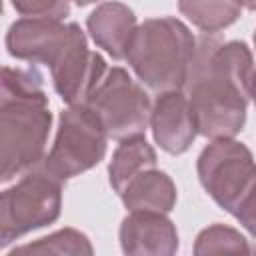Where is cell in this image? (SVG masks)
<instances>
[{"instance_id": "obj_14", "label": "cell", "mask_w": 256, "mask_h": 256, "mask_svg": "<svg viewBox=\"0 0 256 256\" xmlns=\"http://www.w3.org/2000/svg\"><path fill=\"white\" fill-rule=\"evenodd\" d=\"M156 152L154 148L146 142L144 136H136V138H126L120 140L118 148L112 154V160L108 164V178H110V186L114 188V192L120 196L124 192V188L142 172L156 168Z\"/></svg>"}, {"instance_id": "obj_5", "label": "cell", "mask_w": 256, "mask_h": 256, "mask_svg": "<svg viewBox=\"0 0 256 256\" xmlns=\"http://www.w3.org/2000/svg\"><path fill=\"white\" fill-rule=\"evenodd\" d=\"M106 132L86 104L68 106L60 112L58 132L42 168L66 182L100 164L106 156Z\"/></svg>"}, {"instance_id": "obj_6", "label": "cell", "mask_w": 256, "mask_h": 256, "mask_svg": "<svg viewBox=\"0 0 256 256\" xmlns=\"http://www.w3.org/2000/svg\"><path fill=\"white\" fill-rule=\"evenodd\" d=\"M98 118L106 136L126 140L144 136L150 126L152 104L148 92L120 66L106 70L94 92L84 102Z\"/></svg>"}, {"instance_id": "obj_8", "label": "cell", "mask_w": 256, "mask_h": 256, "mask_svg": "<svg viewBox=\"0 0 256 256\" xmlns=\"http://www.w3.org/2000/svg\"><path fill=\"white\" fill-rule=\"evenodd\" d=\"M82 34V28L74 22L48 18H20L10 24L6 32L8 54L28 64H44L50 70L66 56L70 46Z\"/></svg>"}, {"instance_id": "obj_4", "label": "cell", "mask_w": 256, "mask_h": 256, "mask_svg": "<svg viewBox=\"0 0 256 256\" xmlns=\"http://www.w3.org/2000/svg\"><path fill=\"white\" fill-rule=\"evenodd\" d=\"M62 182L44 168L30 170L0 196V246L58 220Z\"/></svg>"}, {"instance_id": "obj_12", "label": "cell", "mask_w": 256, "mask_h": 256, "mask_svg": "<svg viewBox=\"0 0 256 256\" xmlns=\"http://www.w3.org/2000/svg\"><path fill=\"white\" fill-rule=\"evenodd\" d=\"M136 26V14L122 2H102L86 20V28L94 44L114 60L126 58Z\"/></svg>"}, {"instance_id": "obj_16", "label": "cell", "mask_w": 256, "mask_h": 256, "mask_svg": "<svg viewBox=\"0 0 256 256\" xmlns=\"http://www.w3.org/2000/svg\"><path fill=\"white\" fill-rule=\"evenodd\" d=\"M16 254H94V248L86 234L74 228H62L58 232H52L44 238H38L30 244L16 246L10 256Z\"/></svg>"}, {"instance_id": "obj_3", "label": "cell", "mask_w": 256, "mask_h": 256, "mask_svg": "<svg viewBox=\"0 0 256 256\" xmlns=\"http://www.w3.org/2000/svg\"><path fill=\"white\" fill-rule=\"evenodd\" d=\"M198 42L190 28L174 18H150L136 26L126 62L148 90L162 94L184 90Z\"/></svg>"}, {"instance_id": "obj_9", "label": "cell", "mask_w": 256, "mask_h": 256, "mask_svg": "<svg viewBox=\"0 0 256 256\" xmlns=\"http://www.w3.org/2000/svg\"><path fill=\"white\" fill-rule=\"evenodd\" d=\"M104 58L88 48L86 34H80L66 56L50 70L56 94L68 106L84 104L106 74Z\"/></svg>"}, {"instance_id": "obj_20", "label": "cell", "mask_w": 256, "mask_h": 256, "mask_svg": "<svg viewBox=\"0 0 256 256\" xmlns=\"http://www.w3.org/2000/svg\"><path fill=\"white\" fill-rule=\"evenodd\" d=\"M250 100H252L254 106H256V68H254V72H252V82H250Z\"/></svg>"}, {"instance_id": "obj_21", "label": "cell", "mask_w": 256, "mask_h": 256, "mask_svg": "<svg viewBox=\"0 0 256 256\" xmlns=\"http://www.w3.org/2000/svg\"><path fill=\"white\" fill-rule=\"evenodd\" d=\"M76 6H88V4H96V2H100V0H72Z\"/></svg>"}, {"instance_id": "obj_1", "label": "cell", "mask_w": 256, "mask_h": 256, "mask_svg": "<svg viewBox=\"0 0 256 256\" xmlns=\"http://www.w3.org/2000/svg\"><path fill=\"white\" fill-rule=\"evenodd\" d=\"M254 58L246 42L200 38L184 86L198 134L234 138L244 128Z\"/></svg>"}, {"instance_id": "obj_23", "label": "cell", "mask_w": 256, "mask_h": 256, "mask_svg": "<svg viewBox=\"0 0 256 256\" xmlns=\"http://www.w3.org/2000/svg\"><path fill=\"white\" fill-rule=\"evenodd\" d=\"M254 46H256V32H254Z\"/></svg>"}, {"instance_id": "obj_15", "label": "cell", "mask_w": 256, "mask_h": 256, "mask_svg": "<svg viewBox=\"0 0 256 256\" xmlns=\"http://www.w3.org/2000/svg\"><path fill=\"white\" fill-rule=\"evenodd\" d=\"M242 0H178V10L204 34L232 26L242 14Z\"/></svg>"}, {"instance_id": "obj_13", "label": "cell", "mask_w": 256, "mask_h": 256, "mask_svg": "<svg viewBox=\"0 0 256 256\" xmlns=\"http://www.w3.org/2000/svg\"><path fill=\"white\" fill-rule=\"evenodd\" d=\"M128 212H160L168 214L176 206V184L172 178L156 168L138 174L120 194Z\"/></svg>"}, {"instance_id": "obj_17", "label": "cell", "mask_w": 256, "mask_h": 256, "mask_svg": "<svg viewBox=\"0 0 256 256\" xmlns=\"http://www.w3.org/2000/svg\"><path fill=\"white\" fill-rule=\"evenodd\" d=\"M224 252L248 254L250 246L238 230L224 226V224H212L196 236V242H194V254L196 256L224 254Z\"/></svg>"}, {"instance_id": "obj_7", "label": "cell", "mask_w": 256, "mask_h": 256, "mask_svg": "<svg viewBox=\"0 0 256 256\" xmlns=\"http://www.w3.org/2000/svg\"><path fill=\"white\" fill-rule=\"evenodd\" d=\"M198 180L208 196L228 214L256 186V162L252 152L234 138L212 140L198 156Z\"/></svg>"}, {"instance_id": "obj_19", "label": "cell", "mask_w": 256, "mask_h": 256, "mask_svg": "<svg viewBox=\"0 0 256 256\" xmlns=\"http://www.w3.org/2000/svg\"><path fill=\"white\" fill-rule=\"evenodd\" d=\"M232 216L242 224V228H246L252 236H256V186L248 192V196L240 202V206Z\"/></svg>"}, {"instance_id": "obj_18", "label": "cell", "mask_w": 256, "mask_h": 256, "mask_svg": "<svg viewBox=\"0 0 256 256\" xmlns=\"http://www.w3.org/2000/svg\"><path fill=\"white\" fill-rule=\"evenodd\" d=\"M10 4L22 18L62 20L70 14L68 0H10Z\"/></svg>"}, {"instance_id": "obj_10", "label": "cell", "mask_w": 256, "mask_h": 256, "mask_svg": "<svg viewBox=\"0 0 256 256\" xmlns=\"http://www.w3.org/2000/svg\"><path fill=\"white\" fill-rule=\"evenodd\" d=\"M150 128L154 142L164 152L184 154L198 134L188 96L182 90L158 94L150 112Z\"/></svg>"}, {"instance_id": "obj_11", "label": "cell", "mask_w": 256, "mask_h": 256, "mask_svg": "<svg viewBox=\"0 0 256 256\" xmlns=\"http://www.w3.org/2000/svg\"><path fill=\"white\" fill-rule=\"evenodd\" d=\"M118 236L122 252L134 256H172L180 246L174 222L160 212H128Z\"/></svg>"}, {"instance_id": "obj_22", "label": "cell", "mask_w": 256, "mask_h": 256, "mask_svg": "<svg viewBox=\"0 0 256 256\" xmlns=\"http://www.w3.org/2000/svg\"><path fill=\"white\" fill-rule=\"evenodd\" d=\"M242 4H244V8H248V10H256V0H242Z\"/></svg>"}, {"instance_id": "obj_2", "label": "cell", "mask_w": 256, "mask_h": 256, "mask_svg": "<svg viewBox=\"0 0 256 256\" xmlns=\"http://www.w3.org/2000/svg\"><path fill=\"white\" fill-rule=\"evenodd\" d=\"M52 126L44 78L30 68H2L0 90V180L10 182L44 160Z\"/></svg>"}]
</instances>
